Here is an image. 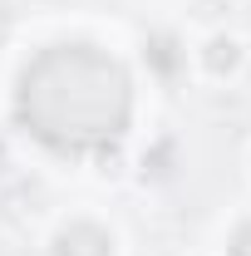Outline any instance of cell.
Wrapping results in <instances>:
<instances>
[{
  "label": "cell",
  "instance_id": "1",
  "mask_svg": "<svg viewBox=\"0 0 251 256\" xmlns=\"http://www.w3.org/2000/svg\"><path fill=\"white\" fill-rule=\"evenodd\" d=\"M34 60L60 79L69 94L40 89L15 79V124L30 133L34 143L54 148V153H94L114 148L138 118V74L124 54H114L108 44L94 40H60V44H40Z\"/></svg>",
  "mask_w": 251,
  "mask_h": 256
},
{
  "label": "cell",
  "instance_id": "2",
  "mask_svg": "<svg viewBox=\"0 0 251 256\" xmlns=\"http://www.w3.org/2000/svg\"><path fill=\"white\" fill-rule=\"evenodd\" d=\"M188 50H192V30L178 25V20H153L143 25L138 40H133V74L138 84H148L158 94H172L192 84V69H188Z\"/></svg>",
  "mask_w": 251,
  "mask_h": 256
},
{
  "label": "cell",
  "instance_id": "3",
  "mask_svg": "<svg viewBox=\"0 0 251 256\" xmlns=\"http://www.w3.org/2000/svg\"><path fill=\"white\" fill-rule=\"evenodd\" d=\"M40 256H128V236L118 217L98 207H69L44 226Z\"/></svg>",
  "mask_w": 251,
  "mask_h": 256
},
{
  "label": "cell",
  "instance_id": "4",
  "mask_svg": "<svg viewBox=\"0 0 251 256\" xmlns=\"http://www.w3.org/2000/svg\"><path fill=\"white\" fill-rule=\"evenodd\" d=\"M188 69H192V84H202V89H232L251 69V40L226 20L202 25V30H192Z\"/></svg>",
  "mask_w": 251,
  "mask_h": 256
},
{
  "label": "cell",
  "instance_id": "5",
  "mask_svg": "<svg viewBox=\"0 0 251 256\" xmlns=\"http://www.w3.org/2000/svg\"><path fill=\"white\" fill-rule=\"evenodd\" d=\"M217 256H251V207H236L217 236Z\"/></svg>",
  "mask_w": 251,
  "mask_h": 256
},
{
  "label": "cell",
  "instance_id": "6",
  "mask_svg": "<svg viewBox=\"0 0 251 256\" xmlns=\"http://www.w3.org/2000/svg\"><path fill=\"white\" fill-rule=\"evenodd\" d=\"M242 172H246V188H251V143H246V153H242Z\"/></svg>",
  "mask_w": 251,
  "mask_h": 256
}]
</instances>
